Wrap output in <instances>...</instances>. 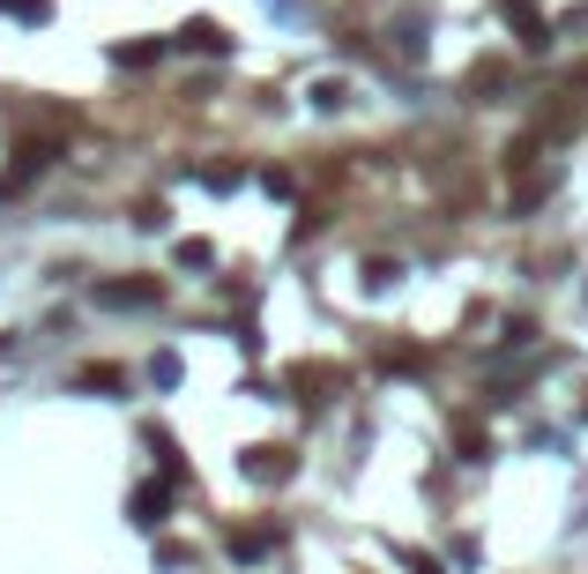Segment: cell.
Returning <instances> with one entry per match:
<instances>
[{
    "label": "cell",
    "instance_id": "11",
    "mask_svg": "<svg viewBox=\"0 0 588 574\" xmlns=\"http://www.w3.org/2000/svg\"><path fill=\"white\" fill-rule=\"evenodd\" d=\"M112 60H120V68H149V60H157V46H149V38H142V46H112Z\"/></svg>",
    "mask_w": 588,
    "mask_h": 574
},
{
    "label": "cell",
    "instance_id": "5",
    "mask_svg": "<svg viewBox=\"0 0 588 574\" xmlns=\"http://www.w3.org/2000/svg\"><path fill=\"white\" fill-rule=\"evenodd\" d=\"M165 507H172V477H149V485H134V523H142V530L165 523Z\"/></svg>",
    "mask_w": 588,
    "mask_h": 574
},
{
    "label": "cell",
    "instance_id": "4",
    "mask_svg": "<svg viewBox=\"0 0 588 574\" xmlns=\"http://www.w3.org/2000/svg\"><path fill=\"white\" fill-rule=\"evenodd\" d=\"M239 471L253 477V485H283V477H291V448H253V455H239Z\"/></svg>",
    "mask_w": 588,
    "mask_h": 574
},
{
    "label": "cell",
    "instance_id": "10",
    "mask_svg": "<svg viewBox=\"0 0 588 574\" xmlns=\"http://www.w3.org/2000/svg\"><path fill=\"white\" fill-rule=\"evenodd\" d=\"M74 388H120V366H82Z\"/></svg>",
    "mask_w": 588,
    "mask_h": 574
},
{
    "label": "cell",
    "instance_id": "2",
    "mask_svg": "<svg viewBox=\"0 0 588 574\" xmlns=\"http://www.w3.org/2000/svg\"><path fill=\"white\" fill-rule=\"evenodd\" d=\"M499 8H507V23H515V38H521L529 52L551 46V23H544V8H537V0H499Z\"/></svg>",
    "mask_w": 588,
    "mask_h": 574
},
{
    "label": "cell",
    "instance_id": "3",
    "mask_svg": "<svg viewBox=\"0 0 588 574\" xmlns=\"http://www.w3.org/2000/svg\"><path fill=\"white\" fill-rule=\"evenodd\" d=\"M165 284L157 276H134V284H98V306H157Z\"/></svg>",
    "mask_w": 588,
    "mask_h": 574
},
{
    "label": "cell",
    "instance_id": "8",
    "mask_svg": "<svg viewBox=\"0 0 588 574\" xmlns=\"http://www.w3.org/2000/svg\"><path fill=\"white\" fill-rule=\"evenodd\" d=\"M455 448H462L469 463H485V455H491V441H485V433H477V425H455Z\"/></svg>",
    "mask_w": 588,
    "mask_h": 574
},
{
    "label": "cell",
    "instance_id": "6",
    "mask_svg": "<svg viewBox=\"0 0 588 574\" xmlns=\"http://www.w3.org/2000/svg\"><path fill=\"white\" fill-rule=\"evenodd\" d=\"M179 46H187V52H223V46H231V38H223V30L209 23V16H195V23L179 30Z\"/></svg>",
    "mask_w": 588,
    "mask_h": 574
},
{
    "label": "cell",
    "instance_id": "9",
    "mask_svg": "<svg viewBox=\"0 0 588 574\" xmlns=\"http://www.w3.org/2000/svg\"><path fill=\"white\" fill-rule=\"evenodd\" d=\"M0 16H23V23H46L52 0H0Z\"/></svg>",
    "mask_w": 588,
    "mask_h": 574
},
{
    "label": "cell",
    "instance_id": "7",
    "mask_svg": "<svg viewBox=\"0 0 588 574\" xmlns=\"http://www.w3.org/2000/svg\"><path fill=\"white\" fill-rule=\"evenodd\" d=\"M269 545H276L269 530H231V552H239V560H261Z\"/></svg>",
    "mask_w": 588,
    "mask_h": 574
},
{
    "label": "cell",
    "instance_id": "1",
    "mask_svg": "<svg viewBox=\"0 0 588 574\" xmlns=\"http://www.w3.org/2000/svg\"><path fill=\"white\" fill-rule=\"evenodd\" d=\"M46 165H52V142H23V150H16V165L0 172V201H8V195H23V187H30L38 172H46Z\"/></svg>",
    "mask_w": 588,
    "mask_h": 574
}]
</instances>
